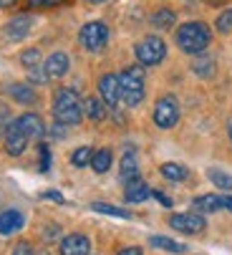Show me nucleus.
<instances>
[{"label": "nucleus", "instance_id": "1", "mask_svg": "<svg viewBox=\"0 0 232 255\" xmlns=\"http://www.w3.org/2000/svg\"><path fill=\"white\" fill-rule=\"evenodd\" d=\"M212 43V33L202 20H189L177 30V46L189 53V56H197L205 53V48Z\"/></svg>", "mask_w": 232, "mask_h": 255}, {"label": "nucleus", "instance_id": "2", "mask_svg": "<svg viewBox=\"0 0 232 255\" xmlns=\"http://www.w3.org/2000/svg\"><path fill=\"white\" fill-rule=\"evenodd\" d=\"M53 117L58 124H79L84 117V104L73 89H58L53 96Z\"/></svg>", "mask_w": 232, "mask_h": 255}, {"label": "nucleus", "instance_id": "3", "mask_svg": "<svg viewBox=\"0 0 232 255\" xmlns=\"http://www.w3.org/2000/svg\"><path fill=\"white\" fill-rule=\"evenodd\" d=\"M119 89L121 99L126 106H136L144 99V68L141 66H129L119 76Z\"/></svg>", "mask_w": 232, "mask_h": 255}, {"label": "nucleus", "instance_id": "4", "mask_svg": "<svg viewBox=\"0 0 232 255\" xmlns=\"http://www.w3.org/2000/svg\"><path fill=\"white\" fill-rule=\"evenodd\" d=\"M134 53H136V58H139L141 66H157L167 56V43L162 38H157V35H146V38H141L136 43Z\"/></svg>", "mask_w": 232, "mask_h": 255}, {"label": "nucleus", "instance_id": "5", "mask_svg": "<svg viewBox=\"0 0 232 255\" xmlns=\"http://www.w3.org/2000/svg\"><path fill=\"white\" fill-rule=\"evenodd\" d=\"M79 41H81V46H84L86 51H101V48L106 46V41H109V28H106V23H101V20L86 23V25L81 28V33H79Z\"/></svg>", "mask_w": 232, "mask_h": 255}, {"label": "nucleus", "instance_id": "6", "mask_svg": "<svg viewBox=\"0 0 232 255\" xmlns=\"http://www.w3.org/2000/svg\"><path fill=\"white\" fill-rule=\"evenodd\" d=\"M179 122V104L174 96H162L154 106V124L162 129H172Z\"/></svg>", "mask_w": 232, "mask_h": 255}, {"label": "nucleus", "instance_id": "7", "mask_svg": "<svg viewBox=\"0 0 232 255\" xmlns=\"http://www.w3.org/2000/svg\"><path fill=\"white\" fill-rule=\"evenodd\" d=\"M169 225H172L174 230L184 233V235H200V233L207 228L205 217H202L200 212H182V215H172V217H169Z\"/></svg>", "mask_w": 232, "mask_h": 255}, {"label": "nucleus", "instance_id": "8", "mask_svg": "<svg viewBox=\"0 0 232 255\" xmlns=\"http://www.w3.org/2000/svg\"><path fill=\"white\" fill-rule=\"evenodd\" d=\"M99 94H101V101L106 106H116L121 99V89H119V76L116 74H106L99 79Z\"/></svg>", "mask_w": 232, "mask_h": 255}, {"label": "nucleus", "instance_id": "9", "mask_svg": "<svg viewBox=\"0 0 232 255\" xmlns=\"http://www.w3.org/2000/svg\"><path fill=\"white\" fill-rule=\"evenodd\" d=\"M25 147H28V136L23 134L18 122H10L8 129H5V149H8V154L18 157V154L25 152Z\"/></svg>", "mask_w": 232, "mask_h": 255}, {"label": "nucleus", "instance_id": "10", "mask_svg": "<svg viewBox=\"0 0 232 255\" xmlns=\"http://www.w3.org/2000/svg\"><path fill=\"white\" fill-rule=\"evenodd\" d=\"M91 253V240L81 233H71L61 240V255H89Z\"/></svg>", "mask_w": 232, "mask_h": 255}, {"label": "nucleus", "instance_id": "11", "mask_svg": "<svg viewBox=\"0 0 232 255\" xmlns=\"http://www.w3.org/2000/svg\"><path fill=\"white\" fill-rule=\"evenodd\" d=\"M30 25H33V18L30 15H18V18H13V20L5 23L3 33H5L8 41H20V38H25V35L30 33Z\"/></svg>", "mask_w": 232, "mask_h": 255}, {"label": "nucleus", "instance_id": "12", "mask_svg": "<svg viewBox=\"0 0 232 255\" xmlns=\"http://www.w3.org/2000/svg\"><path fill=\"white\" fill-rule=\"evenodd\" d=\"M18 122V127L23 129V134L28 136V139H41L43 134H46V124H43V119L38 117V114H23L20 119H15Z\"/></svg>", "mask_w": 232, "mask_h": 255}, {"label": "nucleus", "instance_id": "13", "mask_svg": "<svg viewBox=\"0 0 232 255\" xmlns=\"http://www.w3.org/2000/svg\"><path fill=\"white\" fill-rule=\"evenodd\" d=\"M46 74H48V79H61V76H66L68 74V68H71V61H68V56L66 53H61V51H56V53H51L48 56V61H46Z\"/></svg>", "mask_w": 232, "mask_h": 255}, {"label": "nucleus", "instance_id": "14", "mask_svg": "<svg viewBox=\"0 0 232 255\" xmlns=\"http://www.w3.org/2000/svg\"><path fill=\"white\" fill-rule=\"evenodd\" d=\"M25 223V217L18 212V210H5V212H0V235H13L23 228Z\"/></svg>", "mask_w": 232, "mask_h": 255}, {"label": "nucleus", "instance_id": "15", "mask_svg": "<svg viewBox=\"0 0 232 255\" xmlns=\"http://www.w3.org/2000/svg\"><path fill=\"white\" fill-rule=\"evenodd\" d=\"M149 195H151V187L146 185L141 177L126 182V192H124L126 202H144V200H149Z\"/></svg>", "mask_w": 232, "mask_h": 255}, {"label": "nucleus", "instance_id": "16", "mask_svg": "<svg viewBox=\"0 0 232 255\" xmlns=\"http://www.w3.org/2000/svg\"><path fill=\"white\" fill-rule=\"evenodd\" d=\"M119 174H121V182H124V185L139 177V162H136L134 149H129V152L121 157V172H119Z\"/></svg>", "mask_w": 232, "mask_h": 255}, {"label": "nucleus", "instance_id": "17", "mask_svg": "<svg viewBox=\"0 0 232 255\" xmlns=\"http://www.w3.org/2000/svg\"><path fill=\"white\" fill-rule=\"evenodd\" d=\"M8 94H10L18 104H35V101H38L35 91H33L28 84H13V86H8Z\"/></svg>", "mask_w": 232, "mask_h": 255}, {"label": "nucleus", "instance_id": "18", "mask_svg": "<svg viewBox=\"0 0 232 255\" xmlns=\"http://www.w3.org/2000/svg\"><path fill=\"white\" fill-rule=\"evenodd\" d=\"M84 114L94 122H101V119H106V104L99 101V99H86L84 101Z\"/></svg>", "mask_w": 232, "mask_h": 255}, {"label": "nucleus", "instance_id": "19", "mask_svg": "<svg viewBox=\"0 0 232 255\" xmlns=\"http://www.w3.org/2000/svg\"><path fill=\"white\" fill-rule=\"evenodd\" d=\"M149 243H151L154 248L167 250V253H174V255H179V253H184V250H187L182 243H177V240H172V238H162V235H154V238H149Z\"/></svg>", "mask_w": 232, "mask_h": 255}, {"label": "nucleus", "instance_id": "20", "mask_svg": "<svg viewBox=\"0 0 232 255\" xmlns=\"http://www.w3.org/2000/svg\"><path fill=\"white\" fill-rule=\"evenodd\" d=\"M111 159H114V157H111V149H96L94 157H91V167H94V172H99V174L109 172Z\"/></svg>", "mask_w": 232, "mask_h": 255}, {"label": "nucleus", "instance_id": "21", "mask_svg": "<svg viewBox=\"0 0 232 255\" xmlns=\"http://www.w3.org/2000/svg\"><path fill=\"white\" fill-rule=\"evenodd\" d=\"M195 210L217 212V210H222V197H220V195H202V197L195 200Z\"/></svg>", "mask_w": 232, "mask_h": 255}, {"label": "nucleus", "instance_id": "22", "mask_svg": "<svg viewBox=\"0 0 232 255\" xmlns=\"http://www.w3.org/2000/svg\"><path fill=\"white\" fill-rule=\"evenodd\" d=\"M174 20H177V15H174V10H169V8H159L157 13L151 15V25L154 28H172L174 25Z\"/></svg>", "mask_w": 232, "mask_h": 255}, {"label": "nucleus", "instance_id": "23", "mask_svg": "<svg viewBox=\"0 0 232 255\" xmlns=\"http://www.w3.org/2000/svg\"><path fill=\"white\" fill-rule=\"evenodd\" d=\"M162 177H167L172 182H182V179H187V169L177 162H167V164H162Z\"/></svg>", "mask_w": 232, "mask_h": 255}, {"label": "nucleus", "instance_id": "24", "mask_svg": "<svg viewBox=\"0 0 232 255\" xmlns=\"http://www.w3.org/2000/svg\"><path fill=\"white\" fill-rule=\"evenodd\" d=\"M207 177H210V182H212L217 190H232V177L225 174L222 169H210Z\"/></svg>", "mask_w": 232, "mask_h": 255}, {"label": "nucleus", "instance_id": "25", "mask_svg": "<svg viewBox=\"0 0 232 255\" xmlns=\"http://www.w3.org/2000/svg\"><path fill=\"white\" fill-rule=\"evenodd\" d=\"M91 210H96V212H101V215H114V217H129V212L126 210H121V207H114V205H106V202H94L91 205Z\"/></svg>", "mask_w": 232, "mask_h": 255}, {"label": "nucleus", "instance_id": "26", "mask_svg": "<svg viewBox=\"0 0 232 255\" xmlns=\"http://www.w3.org/2000/svg\"><path fill=\"white\" fill-rule=\"evenodd\" d=\"M91 157H94L91 147H79V149L71 154V162H73V167H86L91 162Z\"/></svg>", "mask_w": 232, "mask_h": 255}, {"label": "nucleus", "instance_id": "27", "mask_svg": "<svg viewBox=\"0 0 232 255\" xmlns=\"http://www.w3.org/2000/svg\"><path fill=\"white\" fill-rule=\"evenodd\" d=\"M195 74L197 76H202V79H210V76H215V61L212 58H202V61H197L195 66Z\"/></svg>", "mask_w": 232, "mask_h": 255}, {"label": "nucleus", "instance_id": "28", "mask_svg": "<svg viewBox=\"0 0 232 255\" xmlns=\"http://www.w3.org/2000/svg\"><path fill=\"white\" fill-rule=\"evenodd\" d=\"M20 63H23V66H28V68L41 66V51H38V48H30V51L20 53Z\"/></svg>", "mask_w": 232, "mask_h": 255}, {"label": "nucleus", "instance_id": "29", "mask_svg": "<svg viewBox=\"0 0 232 255\" xmlns=\"http://www.w3.org/2000/svg\"><path fill=\"white\" fill-rule=\"evenodd\" d=\"M38 167H41V172L51 169V149H48V144H41V147H38Z\"/></svg>", "mask_w": 232, "mask_h": 255}, {"label": "nucleus", "instance_id": "30", "mask_svg": "<svg viewBox=\"0 0 232 255\" xmlns=\"http://www.w3.org/2000/svg\"><path fill=\"white\" fill-rule=\"evenodd\" d=\"M217 30L220 33H230L232 30V8H227L225 13H220V18H217Z\"/></svg>", "mask_w": 232, "mask_h": 255}, {"label": "nucleus", "instance_id": "31", "mask_svg": "<svg viewBox=\"0 0 232 255\" xmlns=\"http://www.w3.org/2000/svg\"><path fill=\"white\" fill-rule=\"evenodd\" d=\"M28 81H30V84H46V81H48V74H46V68H41V66H35V68H28Z\"/></svg>", "mask_w": 232, "mask_h": 255}, {"label": "nucleus", "instance_id": "32", "mask_svg": "<svg viewBox=\"0 0 232 255\" xmlns=\"http://www.w3.org/2000/svg\"><path fill=\"white\" fill-rule=\"evenodd\" d=\"M66 0H28L30 8H53V5H61Z\"/></svg>", "mask_w": 232, "mask_h": 255}, {"label": "nucleus", "instance_id": "33", "mask_svg": "<svg viewBox=\"0 0 232 255\" xmlns=\"http://www.w3.org/2000/svg\"><path fill=\"white\" fill-rule=\"evenodd\" d=\"M10 255H35V250H33V245L30 243H18L15 248H13V253Z\"/></svg>", "mask_w": 232, "mask_h": 255}, {"label": "nucleus", "instance_id": "34", "mask_svg": "<svg viewBox=\"0 0 232 255\" xmlns=\"http://www.w3.org/2000/svg\"><path fill=\"white\" fill-rule=\"evenodd\" d=\"M51 136H53V139H63V136H66V124H58V122H56V124L51 127Z\"/></svg>", "mask_w": 232, "mask_h": 255}, {"label": "nucleus", "instance_id": "35", "mask_svg": "<svg viewBox=\"0 0 232 255\" xmlns=\"http://www.w3.org/2000/svg\"><path fill=\"white\" fill-rule=\"evenodd\" d=\"M41 197H43V200H53V202H58V205H63V202H66V200H63V195H61V192H53V190L43 192Z\"/></svg>", "mask_w": 232, "mask_h": 255}, {"label": "nucleus", "instance_id": "36", "mask_svg": "<svg viewBox=\"0 0 232 255\" xmlns=\"http://www.w3.org/2000/svg\"><path fill=\"white\" fill-rule=\"evenodd\" d=\"M151 195L157 197V200H159V202H162L164 207H172V197H167V195H164L162 190H151Z\"/></svg>", "mask_w": 232, "mask_h": 255}, {"label": "nucleus", "instance_id": "37", "mask_svg": "<svg viewBox=\"0 0 232 255\" xmlns=\"http://www.w3.org/2000/svg\"><path fill=\"white\" fill-rule=\"evenodd\" d=\"M43 238H46V240H56V238H58V225H46Z\"/></svg>", "mask_w": 232, "mask_h": 255}, {"label": "nucleus", "instance_id": "38", "mask_svg": "<svg viewBox=\"0 0 232 255\" xmlns=\"http://www.w3.org/2000/svg\"><path fill=\"white\" fill-rule=\"evenodd\" d=\"M119 255H141V248H136V245H131V248H124Z\"/></svg>", "mask_w": 232, "mask_h": 255}, {"label": "nucleus", "instance_id": "39", "mask_svg": "<svg viewBox=\"0 0 232 255\" xmlns=\"http://www.w3.org/2000/svg\"><path fill=\"white\" fill-rule=\"evenodd\" d=\"M222 207L232 212V195H227V197H222Z\"/></svg>", "mask_w": 232, "mask_h": 255}, {"label": "nucleus", "instance_id": "40", "mask_svg": "<svg viewBox=\"0 0 232 255\" xmlns=\"http://www.w3.org/2000/svg\"><path fill=\"white\" fill-rule=\"evenodd\" d=\"M18 0H0V8H13Z\"/></svg>", "mask_w": 232, "mask_h": 255}, {"label": "nucleus", "instance_id": "41", "mask_svg": "<svg viewBox=\"0 0 232 255\" xmlns=\"http://www.w3.org/2000/svg\"><path fill=\"white\" fill-rule=\"evenodd\" d=\"M205 3H207V5H222L225 0H205Z\"/></svg>", "mask_w": 232, "mask_h": 255}, {"label": "nucleus", "instance_id": "42", "mask_svg": "<svg viewBox=\"0 0 232 255\" xmlns=\"http://www.w3.org/2000/svg\"><path fill=\"white\" fill-rule=\"evenodd\" d=\"M227 134H230V139H232V117L227 119Z\"/></svg>", "mask_w": 232, "mask_h": 255}, {"label": "nucleus", "instance_id": "43", "mask_svg": "<svg viewBox=\"0 0 232 255\" xmlns=\"http://www.w3.org/2000/svg\"><path fill=\"white\" fill-rule=\"evenodd\" d=\"M86 3H106V0H86Z\"/></svg>", "mask_w": 232, "mask_h": 255}]
</instances>
